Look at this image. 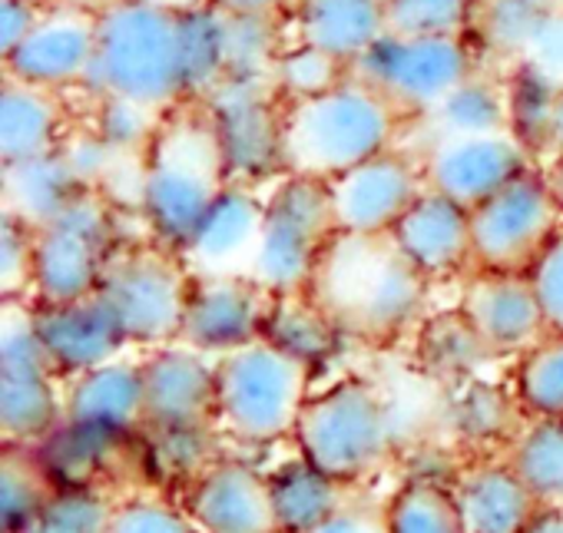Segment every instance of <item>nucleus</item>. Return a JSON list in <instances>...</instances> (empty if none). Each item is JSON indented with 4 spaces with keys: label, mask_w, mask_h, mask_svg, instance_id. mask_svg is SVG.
<instances>
[{
    "label": "nucleus",
    "mask_w": 563,
    "mask_h": 533,
    "mask_svg": "<svg viewBox=\"0 0 563 533\" xmlns=\"http://www.w3.org/2000/svg\"><path fill=\"white\" fill-rule=\"evenodd\" d=\"M428 286L388 235L365 238L339 232L309 292L349 338L388 342L424 322Z\"/></svg>",
    "instance_id": "nucleus-2"
},
{
    "label": "nucleus",
    "mask_w": 563,
    "mask_h": 533,
    "mask_svg": "<svg viewBox=\"0 0 563 533\" xmlns=\"http://www.w3.org/2000/svg\"><path fill=\"white\" fill-rule=\"evenodd\" d=\"M312 375L268 338L216 358V427L239 444L292 437L312 398Z\"/></svg>",
    "instance_id": "nucleus-5"
},
{
    "label": "nucleus",
    "mask_w": 563,
    "mask_h": 533,
    "mask_svg": "<svg viewBox=\"0 0 563 533\" xmlns=\"http://www.w3.org/2000/svg\"><path fill=\"white\" fill-rule=\"evenodd\" d=\"M183 507L199 533H282L268 474L235 457L209 460L189 480Z\"/></svg>",
    "instance_id": "nucleus-20"
},
{
    "label": "nucleus",
    "mask_w": 563,
    "mask_h": 533,
    "mask_svg": "<svg viewBox=\"0 0 563 533\" xmlns=\"http://www.w3.org/2000/svg\"><path fill=\"white\" fill-rule=\"evenodd\" d=\"M514 395L530 418H563V335L550 332L520 355Z\"/></svg>",
    "instance_id": "nucleus-41"
},
{
    "label": "nucleus",
    "mask_w": 563,
    "mask_h": 533,
    "mask_svg": "<svg viewBox=\"0 0 563 533\" xmlns=\"http://www.w3.org/2000/svg\"><path fill=\"white\" fill-rule=\"evenodd\" d=\"M339 238L329 182L286 173L265 189V222L252 279L272 296L309 292L329 245Z\"/></svg>",
    "instance_id": "nucleus-7"
},
{
    "label": "nucleus",
    "mask_w": 563,
    "mask_h": 533,
    "mask_svg": "<svg viewBox=\"0 0 563 533\" xmlns=\"http://www.w3.org/2000/svg\"><path fill=\"white\" fill-rule=\"evenodd\" d=\"M100 11L80 4L47 8L37 27L4 57V77L41 90H84L97 57Z\"/></svg>",
    "instance_id": "nucleus-16"
},
{
    "label": "nucleus",
    "mask_w": 563,
    "mask_h": 533,
    "mask_svg": "<svg viewBox=\"0 0 563 533\" xmlns=\"http://www.w3.org/2000/svg\"><path fill=\"white\" fill-rule=\"evenodd\" d=\"M405 116L368 84L342 80L322 97L286 107V169L332 182L398 146Z\"/></svg>",
    "instance_id": "nucleus-4"
},
{
    "label": "nucleus",
    "mask_w": 563,
    "mask_h": 533,
    "mask_svg": "<svg viewBox=\"0 0 563 533\" xmlns=\"http://www.w3.org/2000/svg\"><path fill=\"white\" fill-rule=\"evenodd\" d=\"M107 533H199L186 507L159 497H130L113 503Z\"/></svg>",
    "instance_id": "nucleus-47"
},
{
    "label": "nucleus",
    "mask_w": 563,
    "mask_h": 533,
    "mask_svg": "<svg viewBox=\"0 0 563 533\" xmlns=\"http://www.w3.org/2000/svg\"><path fill=\"white\" fill-rule=\"evenodd\" d=\"M113 500H107L93 484L57 487L54 500L24 533H107Z\"/></svg>",
    "instance_id": "nucleus-44"
},
{
    "label": "nucleus",
    "mask_w": 563,
    "mask_h": 533,
    "mask_svg": "<svg viewBox=\"0 0 563 533\" xmlns=\"http://www.w3.org/2000/svg\"><path fill=\"white\" fill-rule=\"evenodd\" d=\"M477 70V51L464 34L388 31L352 67V77L382 93L401 116L424 120L454 87H461Z\"/></svg>",
    "instance_id": "nucleus-10"
},
{
    "label": "nucleus",
    "mask_w": 563,
    "mask_h": 533,
    "mask_svg": "<svg viewBox=\"0 0 563 533\" xmlns=\"http://www.w3.org/2000/svg\"><path fill=\"white\" fill-rule=\"evenodd\" d=\"M34 329L64 381L123 358L133 348L103 292L57 306L34 302Z\"/></svg>",
    "instance_id": "nucleus-22"
},
{
    "label": "nucleus",
    "mask_w": 563,
    "mask_h": 533,
    "mask_svg": "<svg viewBox=\"0 0 563 533\" xmlns=\"http://www.w3.org/2000/svg\"><path fill=\"white\" fill-rule=\"evenodd\" d=\"M189 289L192 273L183 255L153 238L123 242L100 282L130 345L143 352L179 342Z\"/></svg>",
    "instance_id": "nucleus-9"
},
{
    "label": "nucleus",
    "mask_w": 563,
    "mask_h": 533,
    "mask_svg": "<svg viewBox=\"0 0 563 533\" xmlns=\"http://www.w3.org/2000/svg\"><path fill=\"white\" fill-rule=\"evenodd\" d=\"M57 480L44 467L37 447L8 444L0 457V523L4 533H24L54 500Z\"/></svg>",
    "instance_id": "nucleus-37"
},
{
    "label": "nucleus",
    "mask_w": 563,
    "mask_h": 533,
    "mask_svg": "<svg viewBox=\"0 0 563 533\" xmlns=\"http://www.w3.org/2000/svg\"><path fill=\"white\" fill-rule=\"evenodd\" d=\"M272 292L252 276H192L179 342L222 358L265 335Z\"/></svg>",
    "instance_id": "nucleus-18"
},
{
    "label": "nucleus",
    "mask_w": 563,
    "mask_h": 533,
    "mask_svg": "<svg viewBox=\"0 0 563 533\" xmlns=\"http://www.w3.org/2000/svg\"><path fill=\"white\" fill-rule=\"evenodd\" d=\"M225 186L229 176L206 107L183 103L169 110L140 156L136 209L146 238L183 252Z\"/></svg>",
    "instance_id": "nucleus-1"
},
{
    "label": "nucleus",
    "mask_w": 563,
    "mask_h": 533,
    "mask_svg": "<svg viewBox=\"0 0 563 533\" xmlns=\"http://www.w3.org/2000/svg\"><path fill=\"white\" fill-rule=\"evenodd\" d=\"M457 309L497 358L500 355L520 358L523 352H530L537 342L550 335L530 273L471 269Z\"/></svg>",
    "instance_id": "nucleus-19"
},
{
    "label": "nucleus",
    "mask_w": 563,
    "mask_h": 533,
    "mask_svg": "<svg viewBox=\"0 0 563 533\" xmlns=\"http://www.w3.org/2000/svg\"><path fill=\"white\" fill-rule=\"evenodd\" d=\"M41 0H0V57H8L44 18Z\"/></svg>",
    "instance_id": "nucleus-52"
},
{
    "label": "nucleus",
    "mask_w": 563,
    "mask_h": 533,
    "mask_svg": "<svg viewBox=\"0 0 563 533\" xmlns=\"http://www.w3.org/2000/svg\"><path fill=\"white\" fill-rule=\"evenodd\" d=\"M421 123L431 136H490L507 130V87L481 70L454 87Z\"/></svg>",
    "instance_id": "nucleus-35"
},
{
    "label": "nucleus",
    "mask_w": 563,
    "mask_h": 533,
    "mask_svg": "<svg viewBox=\"0 0 563 533\" xmlns=\"http://www.w3.org/2000/svg\"><path fill=\"white\" fill-rule=\"evenodd\" d=\"M70 136L64 93L4 77L0 90V166L51 156Z\"/></svg>",
    "instance_id": "nucleus-27"
},
{
    "label": "nucleus",
    "mask_w": 563,
    "mask_h": 533,
    "mask_svg": "<svg viewBox=\"0 0 563 533\" xmlns=\"http://www.w3.org/2000/svg\"><path fill=\"white\" fill-rule=\"evenodd\" d=\"M87 186L77 179L64 153L4 166V209L34 229L54 222Z\"/></svg>",
    "instance_id": "nucleus-29"
},
{
    "label": "nucleus",
    "mask_w": 563,
    "mask_h": 533,
    "mask_svg": "<svg viewBox=\"0 0 563 533\" xmlns=\"http://www.w3.org/2000/svg\"><path fill=\"white\" fill-rule=\"evenodd\" d=\"M388 238L428 282L474 269L471 209L434 189H424L415 199Z\"/></svg>",
    "instance_id": "nucleus-24"
},
{
    "label": "nucleus",
    "mask_w": 563,
    "mask_h": 533,
    "mask_svg": "<svg viewBox=\"0 0 563 533\" xmlns=\"http://www.w3.org/2000/svg\"><path fill=\"white\" fill-rule=\"evenodd\" d=\"M563 146V90H560V107H556V149Z\"/></svg>",
    "instance_id": "nucleus-57"
},
{
    "label": "nucleus",
    "mask_w": 563,
    "mask_h": 533,
    "mask_svg": "<svg viewBox=\"0 0 563 533\" xmlns=\"http://www.w3.org/2000/svg\"><path fill=\"white\" fill-rule=\"evenodd\" d=\"M60 375L51 365V355L34 329V302L11 299L4 302L0 322V427L4 441L18 447L44 444L64 424Z\"/></svg>",
    "instance_id": "nucleus-11"
},
{
    "label": "nucleus",
    "mask_w": 563,
    "mask_h": 533,
    "mask_svg": "<svg viewBox=\"0 0 563 533\" xmlns=\"http://www.w3.org/2000/svg\"><path fill=\"white\" fill-rule=\"evenodd\" d=\"M385 507L391 533H464L454 487L438 477H408Z\"/></svg>",
    "instance_id": "nucleus-39"
},
{
    "label": "nucleus",
    "mask_w": 563,
    "mask_h": 533,
    "mask_svg": "<svg viewBox=\"0 0 563 533\" xmlns=\"http://www.w3.org/2000/svg\"><path fill=\"white\" fill-rule=\"evenodd\" d=\"M543 173H547V179H550V186H553V192H556V199H560V206H563V146L553 149V153L547 156Z\"/></svg>",
    "instance_id": "nucleus-55"
},
{
    "label": "nucleus",
    "mask_w": 563,
    "mask_h": 533,
    "mask_svg": "<svg viewBox=\"0 0 563 533\" xmlns=\"http://www.w3.org/2000/svg\"><path fill=\"white\" fill-rule=\"evenodd\" d=\"M428 189L474 209L510 186L517 176L537 169V156L510 133L490 136H431L418 156Z\"/></svg>",
    "instance_id": "nucleus-14"
},
{
    "label": "nucleus",
    "mask_w": 563,
    "mask_h": 533,
    "mask_svg": "<svg viewBox=\"0 0 563 533\" xmlns=\"http://www.w3.org/2000/svg\"><path fill=\"white\" fill-rule=\"evenodd\" d=\"M143 395L150 434L219 431L216 427V358L173 342L143 355Z\"/></svg>",
    "instance_id": "nucleus-17"
},
{
    "label": "nucleus",
    "mask_w": 563,
    "mask_h": 533,
    "mask_svg": "<svg viewBox=\"0 0 563 533\" xmlns=\"http://www.w3.org/2000/svg\"><path fill=\"white\" fill-rule=\"evenodd\" d=\"M64 427L74 434L117 447L133 431L146 427V395H143V358H113L87 375L67 381Z\"/></svg>",
    "instance_id": "nucleus-21"
},
{
    "label": "nucleus",
    "mask_w": 563,
    "mask_h": 533,
    "mask_svg": "<svg viewBox=\"0 0 563 533\" xmlns=\"http://www.w3.org/2000/svg\"><path fill=\"white\" fill-rule=\"evenodd\" d=\"M517 411H523L517 395H507L494 381L467 378V381L454 385L451 427L471 444H490V441H500V437L514 441L517 431H520V427H514Z\"/></svg>",
    "instance_id": "nucleus-38"
},
{
    "label": "nucleus",
    "mask_w": 563,
    "mask_h": 533,
    "mask_svg": "<svg viewBox=\"0 0 563 533\" xmlns=\"http://www.w3.org/2000/svg\"><path fill=\"white\" fill-rule=\"evenodd\" d=\"M464 533H523L537 513V497L517 477L510 460H477L454 480Z\"/></svg>",
    "instance_id": "nucleus-26"
},
{
    "label": "nucleus",
    "mask_w": 563,
    "mask_h": 533,
    "mask_svg": "<svg viewBox=\"0 0 563 533\" xmlns=\"http://www.w3.org/2000/svg\"><path fill=\"white\" fill-rule=\"evenodd\" d=\"M530 282H533V289L540 296V306H543L550 332L563 335V229L547 245V252L533 262Z\"/></svg>",
    "instance_id": "nucleus-49"
},
{
    "label": "nucleus",
    "mask_w": 563,
    "mask_h": 533,
    "mask_svg": "<svg viewBox=\"0 0 563 533\" xmlns=\"http://www.w3.org/2000/svg\"><path fill=\"white\" fill-rule=\"evenodd\" d=\"M232 18H289L296 0H216Z\"/></svg>",
    "instance_id": "nucleus-53"
},
{
    "label": "nucleus",
    "mask_w": 563,
    "mask_h": 533,
    "mask_svg": "<svg viewBox=\"0 0 563 533\" xmlns=\"http://www.w3.org/2000/svg\"><path fill=\"white\" fill-rule=\"evenodd\" d=\"M225 34L229 14L216 4L179 14V60L189 103H202L225 84Z\"/></svg>",
    "instance_id": "nucleus-34"
},
{
    "label": "nucleus",
    "mask_w": 563,
    "mask_h": 533,
    "mask_svg": "<svg viewBox=\"0 0 563 533\" xmlns=\"http://www.w3.org/2000/svg\"><path fill=\"white\" fill-rule=\"evenodd\" d=\"M292 41L309 44L349 70L391 31L388 0H296Z\"/></svg>",
    "instance_id": "nucleus-25"
},
{
    "label": "nucleus",
    "mask_w": 563,
    "mask_h": 533,
    "mask_svg": "<svg viewBox=\"0 0 563 533\" xmlns=\"http://www.w3.org/2000/svg\"><path fill=\"white\" fill-rule=\"evenodd\" d=\"M507 87V130L540 159L556 149V107L560 84L530 64H514L504 77Z\"/></svg>",
    "instance_id": "nucleus-32"
},
{
    "label": "nucleus",
    "mask_w": 563,
    "mask_h": 533,
    "mask_svg": "<svg viewBox=\"0 0 563 533\" xmlns=\"http://www.w3.org/2000/svg\"><path fill=\"white\" fill-rule=\"evenodd\" d=\"M120 245L123 235L113 199L103 189H84L54 222L37 229L31 302L57 306L100 292Z\"/></svg>",
    "instance_id": "nucleus-8"
},
{
    "label": "nucleus",
    "mask_w": 563,
    "mask_h": 533,
    "mask_svg": "<svg viewBox=\"0 0 563 533\" xmlns=\"http://www.w3.org/2000/svg\"><path fill=\"white\" fill-rule=\"evenodd\" d=\"M262 338H268L278 348L292 352L312 371H319V368H325L339 355V348H342V342L349 335L316 302L312 292H289V296H272Z\"/></svg>",
    "instance_id": "nucleus-30"
},
{
    "label": "nucleus",
    "mask_w": 563,
    "mask_h": 533,
    "mask_svg": "<svg viewBox=\"0 0 563 533\" xmlns=\"http://www.w3.org/2000/svg\"><path fill=\"white\" fill-rule=\"evenodd\" d=\"M424 189L421 159L395 146L329 182L335 225L342 235H391L398 219Z\"/></svg>",
    "instance_id": "nucleus-15"
},
{
    "label": "nucleus",
    "mask_w": 563,
    "mask_h": 533,
    "mask_svg": "<svg viewBox=\"0 0 563 533\" xmlns=\"http://www.w3.org/2000/svg\"><path fill=\"white\" fill-rule=\"evenodd\" d=\"M523 533H563V507H537Z\"/></svg>",
    "instance_id": "nucleus-54"
},
{
    "label": "nucleus",
    "mask_w": 563,
    "mask_h": 533,
    "mask_svg": "<svg viewBox=\"0 0 563 533\" xmlns=\"http://www.w3.org/2000/svg\"><path fill=\"white\" fill-rule=\"evenodd\" d=\"M60 153H64V159L70 163V169L77 173V179H80L87 189H107V179H110L117 159H123V156H117L90 126H87L84 133H70V136L64 140Z\"/></svg>",
    "instance_id": "nucleus-48"
},
{
    "label": "nucleus",
    "mask_w": 563,
    "mask_h": 533,
    "mask_svg": "<svg viewBox=\"0 0 563 533\" xmlns=\"http://www.w3.org/2000/svg\"><path fill=\"white\" fill-rule=\"evenodd\" d=\"M490 358L497 355L484 345L461 309L424 319L418 325V362L431 378L461 385L467 378H481V368Z\"/></svg>",
    "instance_id": "nucleus-33"
},
{
    "label": "nucleus",
    "mask_w": 563,
    "mask_h": 533,
    "mask_svg": "<svg viewBox=\"0 0 563 533\" xmlns=\"http://www.w3.org/2000/svg\"><path fill=\"white\" fill-rule=\"evenodd\" d=\"M262 222L265 189L229 182L179 255L192 276H252Z\"/></svg>",
    "instance_id": "nucleus-23"
},
{
    "label": "nucleus",
    "mask_w": 563,
    "mask_h": 533,
    "mask_svg": "<svg viewBox=\"0 0 563 533\" xmlns=\"http://www.w3.org/2000/svg\"><path fill=\"white\" fill-rule=\"evenodd\" d=\"M282 533H309L352 500V487L309 464L299 451L268 474Z\"/></svg>",
    "instance_id": "nucleus-28"
},
{
    "label": "nucleus",
    "mask_w": 563,
    "mask_h": 533,
    "mask_svg": "<svg viewBox=\"0 0 563 533\" xmlns=\"http://www.w3.org/2000/svg\"><path fill=\"white\" fill-rule=\"evenodd\" d=\"M229 182L268 189L286 176V103L265 80H225L202 100Z\"/></svg>",
    "instance_id": "nucleus-12"
},
{
    "label": "nucleus",
    "mask_w": 563,
    "mask_h": 533,
    "mask_svg": "<svg viewBox=\"0 0 563 533\" xmlns=\"http://www.w3.org/2000/svg\"><path fill=\"white\" fill-rule=\"evenodd\" d=\"M292 441L309 464L355 487L395 457L398 427L378 385L349 375L309 398Z\"/></svg>",
    "instance_id": "nucleus-6"
},
{
    "label": "nucleus",
    "mask_w": 563,
    "mask_h": 533,
    "mask_svg": "<svg viewBox=\"0 0 563 533\" xmlns=\"http://www.w3.org/2000/svg\"><path fill=\"white\" fill-rule=\"evenodd\" d=\"M507 460L540 507H563V418H530L510 441Z\"/></svg>",
    "instance_id": "nucleus-36"
},
{
    "label": "nucleus",
    "mask_w": 563,
    "mask_h": 533,
    "mask_svg": "<svg viewBox=\"0 0 563 533\" xmlns=\"http://www.w3.org/2000/svg\"><path fill=\"white\" fill-rule=\"evenodd\" d=\"M309 533H391L388 526V507L375 500H349L339 507L329 520H322Z\"/></svg>",
    "instance_id": "nucleus-50"
},
{
    "label": "nucleus",
    "mask_w": 563,
    "mask_h": 533,
    "mask_svg": "<svg viewBox=\"0 0 563 533\" xmlns=\"http://www.w3.org/2000/svg\"><path fill=\"white\" fill-rule=\"evenodd\" d=\"M563 229V206L537 166L471 209L474 269L530 273Z\"/></svg>",
    "instance_id": "nucleus-13"
},
{
    "label": "nucleus",
    "mask_w": 563,
    "mask_h": 533,
    "mask_svg": "<svg viewBox=\"0 0 563 533\" xmlns=\"http://www.w3.org/2000/svg\"><path fill=\"white\" fill-rule=\"evenodd\" d=\"M563 8V0H477L467 41L484 57L507 60L510 67L523 60L537 31L550 14Z\"/></svg>",
    "instance_id": "nucleus-31"
},
{
    "label": "nucleus",
    "mask_w": 563,
    "mask_h": 533,
    "mask_svg": "<svg viewBox=\"0 0 563 533\" xmlns=\"http://www.w3.org/2000/svg\"><path fill=\"white\" fill-rule=\"evenodd\" d=\"M153 8H163L169 14H189V11H199V8H212L216 0H146Z\"/></svg>",
    "instance_id": "nucleus-56"
},
{
    "label": "nucleus",
    "mask_w": 563,
    "mask_h": 533,
    "mask_svg": "<svg viewBox=\"0 0 563 533\" xmlns=\"http://www.w3.org/2000/svg\"><path fill=\"white\" fill-rule=\"evenodd\" d=\"M477 0H388L395 34H464L471 31Z\"/></svg>",
    "instance_id": "nucleus-45"
},
{
    "label": "nucleus",
    "mask_w": 563,
    "mask_h": 533,
    "mask_svg": "<svg viewBox=\"0 0 563 533\" xmlns=\"http://www.w3.org/2000/svg\"><path fill=\"white\" fill-rule=\"evenodd\" d=\"M34 242H37L34 225H27L8 209L0 212V292H4V302L31 299Z\"/></svg>",
    "instance_id": "nucleus-46"
},
{
    "label": "nucleus",
    "mask_w": 563,
    "mask_h": 533,
    "mask_svg": "<svg viewBox=\"0 0 563 533\" xmlns=\"http://www.w3.org/2000/svg\"><path fill=\"white\" fill-rule=\"evenodd\" d=\"M84 93L90 100H136L159 113L189 103L179 60V14L146 0H110L100 8L97 57Z\"/></svg>",
    "instance_id": "nucleus-3"
},
{
    "label": "nucleus",
    "mask_w": 563,
    "mask_h": 533,
    "mask_svg": "<svg viewBox=\"0 0 563 533\" xmlns=\"http://www.w3.org/2000/svg\"><path fill=\"white\" fill-rule=\"evenodd\" d=\"M286 18H232L225 34V80H265L289 47Z\"/></svg>",
    "instance_id": "nucleus-40"
},
{
    "label": "nucleus",
    "mask_w": 563,
    "mask_h": 533,
    "mask_svg": "<svg viewBox=\"0 0 563 533\" xmlns=\"http://www.w3.org/2000/svg\"><path fill=\"white\" fill-rule=\"evenodd\" d=\"M523 64L537 67L540 74H547L553 84L563 87V8L550 14L547 24L537 31L533 44L523 54Z\"/></svg>",
    "instance_id": "nucleus-51"
},
{
    "label": "nucleus",
    "mask_w": 563,
    "mask_h": 533,
    "mask_svg": "<svg viewBox=\"0 0 563 533\" xmlns=\"http://www.w3.org/2000/svg\"><path fill=\"white\" fill-rule=\"evenodd\" d=\"M166 113L143 107L136 100L123 97H100L93 100V120L90 130L117 153V156H143L150 143L159 133Z\"/></svg>",
    "instance_id": "nucleus-43"
},
{
    "label": "nucleus",
    "mask_w": 563,
    "mask_h": 533,
    "mask_svg": "<svg viewBox=\"0 0 563 533\" xmlns=\"http://www.w3.org/2000/svg\"><path fill=\"white\" fill-rule=\"evenodd\" d=\"M349 67L339 64L335 57L309 47V44H296L289 41V47L282 51L275 70H272V87L282 97V103H302L312 97L329 93L332 87H339L342 80H349Z\"/></svg>",
    "instance_id": "nucleus-42"
}]
</instances>
